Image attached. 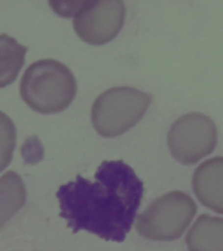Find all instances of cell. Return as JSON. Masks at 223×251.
<instances>
[{
	"mask_svg": "<svg viewBox=\"0 0 223 251\" xmlns=\"http://www.w3.org/2000/svg\"><path fill=\"white\" fill-rule=\"evenodd\" d=\"M144 193L143 181L122 160L104 161L94 180L80 175L60 186L56 193L59 216L73 233L80 230L116 243L131 230Z\"/></svg>",
	"mask_w": 223,
	"mask_h": 251,
	"instance_id": "obj_1",
	"label": "cell"
},
{
	"mask_svg": "<svg viewBox=\"0 0 223 251\" xmlns=\"http://www.w3.org/2000/svg\"><path fill=\"white\" fill-rule=\"evenodd\" d=\"M24 102L37 113L55 114L66 109L77 93L74 75L56 59H39L32 63L20 80Z\"/></svg>",
	"mask_w": 223,
	"mask_h": 251,
	"instance_id": "obj_2",
	"label": "cell"
},
{
	"mask_svg": "<svg viewBox=\"0 0 223 251\" xmlns=\"http://www.w3.org/2000/svg\"><path fill=\"white\" fill-rule=\"evenodd\" d=\"M153 96L129 86H116L99 94L92 106L91 119L104 138L125 133L145 115Z\"/></svg>",
	"mask_w": 223,
	"mask_h": 251,
	"instance_id": "obj_3",
	"label": "cell"
},
{
	"mask_svg": "<svg viewBox=\"0 0 223 251\" xmlns=\"http://www.w3.org/2000/svg\"><path fill=\"white\" fill-rule=\"evenodd\" d=\"M197 211L196 204L188 194L175 190L161 196L138 217L139 234L154 241L180 238Z\"/></svg>",
	"mask_w": 223,
	"mask_h": 251,
	"instance_id": "obj_4",
	"label": "cell"
},
{
	"mask_svg": "<svg viewBox=\"0 0 223 251\" xmlns=\"http://www.w3.org/2000/svg\"><path fill=\"white\" fill-rule=\"evenodd\" d=\"M218 130L211 118L189 113L177 119L168 133L173 157L182 164H195L215 150Z\"/></svg>",
	"mask_w": 223,
	"mask_h": 251,
	"instance_id": "obj_5",
	"label": "cell"
},
{
	"mask_svg": "<svg viewBox=\"0 0 223 251\" xmlns=\"http://www.w3.org/2000/svg\"><path fill=\"white\" fill-rule=\"evenodd\" d=\"M125 19V4L122 1H82L74 16L73 25L84 42L99 46L118 35Z\"/></svg>",
	"mask_w": 223,
	"mask_h": 251,
	"instance_id": "obj_6",
	"label": "cell"
},
{
	"mask_svg": "<svg viewBox=\"0 0 223 251\" xmlns=\"http://www.w3.org/2000/svg\"><path fill=\"white\" fill-rule=\"evenodd\" d=\"M193 188L200 203L223 215V156L211 158L196 169Z\"/></svg>",
	"mask_w": 223,
	"mask_h": 251,
	"instance_id": "obj_7",
	"label": "cell"
},
{
	"mask_svg": "<svg viewBox=\"0 0 223 251\" xmlns=\"http://www.w3.org/2000/svg\"><path fill=\"white\" fill-rule=\"evenodd\" d=\"M188 251H223V218L204 214L188 231Z\"/></svg>",
	"mask_w": 223,
	"mask_h": 251,
	"instance_id": "obj_8",
	"label": "cell"
},
{
	"mask_svg": "<svg viewBox=\"0 0 223 251\" xmlns=\"http://www.w3.org/2000/svg\"><path fill=\"white\" fill-rule=\"evenodd\" d=\"M26 201V190L18 173L8 171L0 177V227Z\"/></svg>",
	"mask_w": 223,
	"mask_h": 251,
	"instance_id": "obj_9",
	"label": "cell"
},
{
	"mask_svg": "<svg viewBox=\"0 0 223 251\" xmlns=\"http://www.w3.org/2000/svg\"><path fill=\"white\" fill-rule=\"evenodd\" d=\"M28 48L6 33L0 34V88L12 84L25 64Z\"/></svg>",
	"mask_w": 223,
	"mask_h": 251,
	"instance_id": "obj_10",
	"label": "cell"
},
{
	"mask_svg": "<svg viewBox=\"0 0 223 251\" xmlns=\"http://www.w3.org/2000/svg\"><path fill=\"white\" fill-rule=\"evenodd\" d=\"M16 127L12 119L0 111V172L12 161L16 146Z\"/></svg>",
	"mask_w": 223,
	"mask_h": 251,
	"instance_id": "obj_11",
	"label": "cell"
}]
</instances>
